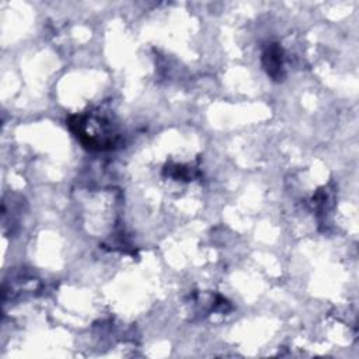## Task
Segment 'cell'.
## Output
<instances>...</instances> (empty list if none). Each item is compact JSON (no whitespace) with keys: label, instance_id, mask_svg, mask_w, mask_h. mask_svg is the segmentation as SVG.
<instances>
[{"label":"cell","instance_id":"cell-1","mask_svg":"<svg viewBox=\"0 0 359 359\" xmlns=\"http://www.w3.org/2000/svg\"><path fill=\"white\" fill-rule=\"evenodd\" d=\"M67 126L83 147L91 151L114 150L122 143L118 125L98 111L70 115Z\"/></svg>","mask_w":359,"mask_h":359},{"label":"cell","instance_id":"cell-2","mask_svg":"<svg viewBox=\"0 0 359 359\" xmlns=\"http://www.w3.org/2000/svg\"><path fill=\"white\" fill-rule=\"evenodd\" d=\"M262 67L273 81H282L285 79V52L276 42H269L261 56Z\"/></svg>","mask_w":359,"mask_h":359}]
</instances>
